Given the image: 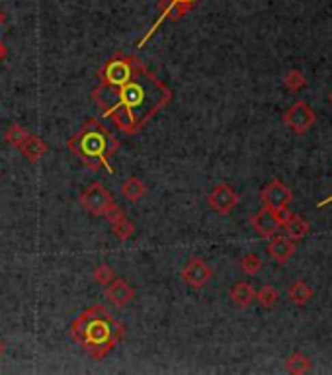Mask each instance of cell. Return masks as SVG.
I'll use <instances>...</instances> for the list:
<instances>
[{
	"label": "cell",
	"mask_w": 332,
	"mask_h": 375,
	"mask_svg": "<svg viewBox=\"0 0 332 375\" xmlns=\"http://www.w3.org/2000/svg\"><path fill=\"white\" fill-rule=\"evenodd\" d=\"M92 102L122 133H139L172 100V90L137 55L117 51L98 68Z\"/></svg>",
	"instance_id": "cell-1"
},
{
	"label": "cell",
	"mask_w": 332,
	"mask_h": 375,
	"mask_svg": "<svg viewBox=\"0 0 332 375\" xmlns=\"http://www.w3.org/2000/svg\"><path fill=\"white\" fill-rule=\"evenodd\" d=\"M70 338L81 344L90 358L102 360L125 338V326L115 321L104 305H90L70 322Z\"/></svg>",
	"instance_id": "cell-2"
},
{
	"label": "cell",
	"mask_w": 332,
	"mask_h": 375,
	"mask_svg": "<svg viewBox=\"0 0 332 375\" xmlns=\"http://www.w3.org/2000/svg\"><path fill=\"white\" fill-rule=\"evenodd\" d=\"M69 151L92 172L100 168L113 174L111 159L120 148V139L96 118H90L83 123V127L67 141Z\"/></svg>",
	"instance_id": "cell-3"
},
{
	"label": "cell",
	"mask_w": 332,
	"mask_h": 375,
	"mask_svg": "<svg viewBox=\"0 0 332 375\" xmlns=\"http://www.w3.org/2000/svg\"><path fill=\"white\" fill-rule=\"evenodd\" d=\"M197 2H199V0H158V2H156V8H158V20L149 27V31L145 34V38H143V40L139 41L137 47L147 45L149 40L154 36V31L163 26L166 20H170V22H178V20H182L186 14L194 8Z\"/></svg>",
	"instance_id": "cell-4"
},
{
	"label": "cell",
	"mask_w": 332,
	"mask_h": 375,
	"mask_svg": "<svg viewBox=\"0 0 332 375\" xmlns=\"http://www.w3.org/2000/svg\"><path fill=\"white\" fill-rule=\"evenodd\" d=\"M79 201H81V205H83L84 209L88 214L94 215V217H104L115 205L110 192L100 182H92L90 186L86 188L81 194Z\"/></svg>",
	"instance_id": "cell-5"
},
{
	"label": "cell",
	"mask_w": 332,
	"mask_h": 375,
	"mask_svg": "<svg viewBox=\"0 0 332 375\" xmlns=\"http://www.w3.org/2000/svg\"><path fill=\"white\" fill-rule=\"evenodd\" d=\"M283 123L290 127L291 131L295 135H303L307 133L313 125H315V121H317V116H315V112H313V107L309 106L307 102L303 100H299V102H295L293 106L283 114Z\"/></svg>",
	"instance_id": "cell-6"
},
{
	"label": "cell",
	"mask_w": 332,
	"mask_h": 375,
	"mask_svg": "<svg viewBox=\"0 0 332 375\" xmlns=\"http://www.w3.org/2000/svg\"><path fill=\"white\" fill-rule=\"evenodd\" d=\"M238 194L235 192V188L229 184H215L211 188V192L208 194V205L219 215H229L236 205H238Z\"/></svg>",
	"instance_id": "cell-7"
},
{
	"label": "cell",
	"mask_w": 332,
	"mask_h": 375,
	"mask_svg": "<svg viewBox=\"0 0 332 375\" xmlns=\"http://www.w3.org/2000/svg\"><path fill=\"white\" fill-rule=\"evenodd\" d=\"M213 278V268L209 266L208 262L199 256H195L192 260L186 262V266L182 268V280L188 287L192 289H202L206 287Z\"/></svg>",
	"instance_id": "cell-8"
},
{
	"label": "cell",
	"mask_w": 332,
	"mask_h": 375,
	"mask_svg": "<svg viewBox=\"0 0 332 375\" xmlns=\"http://www.w3.org/2000/svg\"><path fill=\"white\" fill-rule=\"evenodd\" d=\"M260 200H262L264 207L277 211V209H283V207L290 205L293 201V194H291L290 188L276 178L268 186H264V190L260 192Z\"/></svg>",
	"instance_id": "cell-9"
},
{
	"label": "cell",
	"mask_w": 332,
	"mask_h": 375,
	"mask_svg": "<svg viewBox=\"0 0 332 375\" xmlns=\"http://www.w3.org/2000/svg\"><path fill=\"white\" fill-rule=\"evenodd\" d=\"M106 297L113 307L124 309L135 299V289L124 278H113L106 285Z\"/></svg>",
	"instance_id": "cell-10"
},
{
	"label": "cell",
	"mask_w": 332,
	"mask_h": 375,
	"mask_svg": "<svg viewBox=\"0 0 332 375\" xmlns=\"http://www.w3.org/2000/svg\"><path fill=\"white\" fill-rule=\"evenodd\" d=\"M250 225L252 229L262 237V239H272L279 231V221H277L276 211L268 209V207H262L258 214H254L250 217Z\"/></svg>",
	"instance_id": "cell-11"
},
{
	"label": "cell",
	"mask_w": 332,
	"mask_h": 375,
	"mask_svg": "<svg viewBox=\"0 0 332 375\" xmlns=\"http://www.w3.org/2000/svg\"><path fill=\"white\" fill-rule=\"evenodd\" d=\"M22 155H24V159L28 162H40L49 153V145L45 143V139H42L40 135H33L29 133L28 139L24 141V145L18 148Z\"/></svg>",
	"instance_id": "cell-12"
},
{
	"label": "cell",
	"mask_w": 332,
	"mask_h": 375,
	"mask_svg": "<svg viewBox=\"0 0 332 375\" xmlns=\"http://www.w3.org/2000/svg\"><path fill=\"white\" fill-rule=\"evenodd\" d=\"M293 253H295V244L290 237H283V235H274L268 244V255L272 256L277 264H286Z\"/></svg>",
	"instance_id": "cell-13"
},
{
	"label": "cell",
	"mask_w": 332,
	"mask_h": 375,
	"mask_svg": "<svg viewBox=\"0 0 332 375\" xmlns=\"http://www.w3.org/2000/svg\"><path fill=\"white\" fill-rule=\"evenodd\" d=\"M229 295H231V299H233V303H235L236 307L247 309L249 305H252V301L256 297V292H254V287L250 285L249 281H236L235 285L231 287Z\"/></svg>",
	"instance_id": "cell-14"
},
{
	"label": "cell",
	"mask_w": 332,
	"mask_h": 375,
	"mask_svg": "<svg viewBox=\"0 0 332 375\" xmlns=\"http://www.w3.org/2000/svg\"><path fill=\"white\" fill-rule=\"evenodd\" d=\"M122 196L129 201H139L147 196V184L139 180L137 176H129L122 184Z\"/></svg>",
	"instance_id": "cell-15"
},
{
	"label": "cell",
	"mask_w": 332,
	"mask_h": 375,
	"mask_svg": "<svg viewBox=\"0 0 332 375\" xmlns=\"http://www.w3.org/2000/svg\"><path fill=\"white\" fill-rule=\"evenodd\" d=\"M313 295H315V292L301 280L291 283V287L288 289V297H290L291 303H295V305H305V303H309V301L313 299Z\"/></svg>",
	"instance_id": "cell-16"
},
{
	"label": "cell",
	"mask_w": 332,
	"mask_h": 375,
	"mask_svg": "<svg viewBox=\"0 0 332 375\" xmlns=\"http://www.w3.org/2000/svg\"><path fill=\"white\" fill-rule=\"evenodd\" d=\"M286 231L291 241H301L309 233V223L305 221L301 215H291V219L286 223Z\"/></svg>",
	"instance_id": "cell-17"
},
{
	"label": "cell",
	"mask_w": 332,
	"mask_h": 375,
	"mask_svg": "<svg viewBox=\"0 0 332 375\" xmlns=\"http://www.w3.org/2000/svg\"><path fill=\"white\" fill-rule=\"evenodd\" d=\"M111 231H113V235L117 237V241H129L133 235H135V225L127 219V215L124 217H120V219H115L113 223H110Z\"/></svg>",
	"instance_id": "cell-18"
},
{
	"label": "cell",
	"mask_w": 332,
	"mask_h": 375,
	"mask_svg": "<svg viewBox=\"0 0 332 375\" xmlns=\"http://www.w3.org/2000/svg\"><path fill=\"white\" fill-rule=\"evenodd\" d=\"M29 131L26 127L18 125V123H12L6 131H4V141L10 145L12 148H20L24 145V141L28 139Z\"/></svg>",
	"instance_id": "cell-19"
},
{
	"label": "cell",
	"mask_w": 332,
	"mask_h": 375,
	"mask_svg": "<svg viewBox=\"0 0 332 375\" xmlns=\"http://www.w3.org/2000/svg\"><path fill=\"white\" fill-rule=\"evenodd\" d=\"M309 370H311V362H309V358L303 356V354H299V352L291 354L290 358L286 360V372H288V374L301 375V374H307Z\"/></svg>",
	"instance_id": "cell-20"
},
{
	"label": "cell",
	"mask_w": 332,
	"mask_h": 375,
	"mask_svg": "<svg viewBox=\"0 0 332 375\" xmlns=\"http://www.w3.org/2000/svg\"><path fill=\"white\" fill-rule=\"evenodd\" d=\"M277 299H279V294H277V289L274 285H264V287H260L256 292V297H254V301H258L260 307L264 309L276 307Z\"/></svg>",
	"instance_id": "cell-21"
},
{
	"label": "cell",
	"mask_w": 332,
	"mask_h": 375,
	"mask_svg": "<svg viewBox=\"0 0 332 375\" xmlns=\"http://www.w3.org/2000/svg\"><path fill=\"white\" fill-rule=\"evenodd\" d=\"M264 262L258 255H247L240 258V270L247 274V276H256L260 270H262Z\"/></svg>",
	"instance_id": "cell-22"
},
{
	"label": "cell",
	"mask_w": 332,
	"mask_h": 375,
	"mask_svg": "<svg viewBox=\"0 0 332 375\" xmlns=\"http://www.w3.org/2000/svg\"><path fill=\"white\" fill-rule=\"evenodd\" d=\"M92 278L96 280V283H100V285H108L113 278H115V272H113V268H111L110 264H98L96 268H94V272H92Z\"/></svg>",
	"instance_id": "cell-23"
},
{
	"label": "cell",
	"mask_w": 332,
	"mask_h": 375,
	"mask_svg": "<svg viewBox=\"0 0 332 375\" xmlns=\"http://www.w3.org/2000/svg\"><path fill=\"white\" fill-rule=\"evenodd\" d=\"M283 84H286V88H290L291 92H297V90L305 88L307 79H305L303 73H299V70H290V73L283 77Z\"/></svg>",
	"instance_id": "cell-24"
},
{
	"label": "cell",
	"mask_w": 332,
	"mask_h": 375,
	"mask_svg": "<svg viewBox=\"0 0 332 375\" xmlns=\"http://www.w3.org/2000/svg\"><path fill=\"white\" fill-rule=\"evenodd\" d=\"M6 55H8V49H6V45H4V43L0 41V63H2L4 59H6Z\"/></svg>",
	"instance_id": "cell-25"
},
{
	"label": "cell",
	"mask_w": 332,
	"mask_h": 375,
	"mask_svg": "<svg viewBox=\"0 0 332 375\" xmlns=\"http://www.w3.org/2000/svg\"><path fill=\"white\" fill-rule=\"evenodd\" d=\"M4 22H6V14H4V10L0 8V26H2Z\"/></svg>",
	"instance_id": "cell-26"
},
{
	"label": "cell",
	"mask_w": 332,
	"mask_h": 375,
	"mask_svg": "<svg viewBox=\"0 0 332 375\" xmlns=\"http://www.w3.org/2000/svg\"><path fill=\"white\" fill-rule=\"evenodd\" d=\"M329 100H331V106H332V92H331V96H329Z\"/></svg>",
	"instance_id": "cell-27"
}]
</instances>
